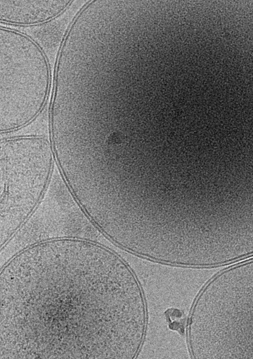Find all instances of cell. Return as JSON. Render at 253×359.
I'll use <instances>...</instances> for the list:
<instances>
[{"instance_id":"5b68a950","label":"cell","mask_w":253,"mask_h":359,"mask_svg":"<svg viewBox=\"0 0 253 359\" xmlns=\"http://www.w3.org/2000/svg\"><path fill=\"white\" fill-rule=\"evenodd\" d=\"M164 314L170 330L181 335L185 333L186 317L181 310L170 308L167 309Z\"/></svg>"},{"instance_id":"3957f363","label":"cell","mask_w":253,"mask_h":359,"mask_svg":"<svg viewBox=\"0 0 253 359\" xmlns=\"http://www.w3.org/2000/svg\"><path fill=\"white\" fill-rule=\"evenodd\" d=\"M227 269L211 280L197 300L217 313L195 303L193 309L222 317L190 319L188 340L196 359H253V281L236 296L224 315Z\"/></svg>"},{"instance_id":"7a4b0ae2","label":"cell","mask_w":253,"mask_h":359,"mask_svg":"<svg viewBox=\"0 0 253 359\" xmlns=\"http://www.w3.org/2000/svg\"><path fill=\"white\" fill-rule=\"evenodd\" d=\"M49 81L40 46L22 33L0 27V133L24 127L39 116Z\"/></svg>"},{"instance_id":"277c9868","label":"cell","mask_w":253,"mask_h":359,"mask_svg":"<svg viewBox=\"0 0 253 359\" xmlns=\"http://www.w3.org/2000/svg\"><path fill=\"white\" fill-rule=\"evenodd\" d=\"M58 3L53 0H0V22L21 26L42 24L60 12Z\"/></svg>"},{"instance_id":"6da1fadb","label":"cell","mask_w":253,"mask_h":359,"mask_svg":"<svg viewBox=\"0 0 253 359\" xmlns=\"http://www.w3.org/2000/svg\"><path fill=\"white\" fill-rule=\"evenodd\" d=\"M146 321L131 270L92 242H40L0 271L2 359H133Z\"/></svg>"}]
</instances>
